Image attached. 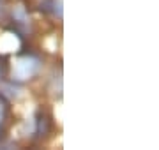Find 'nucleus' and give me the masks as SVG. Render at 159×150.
Returning <instances> with one entry per match:
<instances>
[{"label": "nucleus", "mask_w": 159, "mask_h": 150, "mask_svg": "<svg viewBox=\"0 0 159 150\" xmlns=\"http://www.w3.org/2000/svg\"><path fill=\"white\" fill-rule=\"evenodd\" d=\"M4 11H6V0H0V18H2Z\"/></svg>", "instance_id": "nucleus-2"}, {"label": "nucleus", "mask_w": 159, "mask_h": 150, "mask_svg": "<svg viewBox=\"0 0 159 150\" xmlns=\"http://www.w3.org/2000/svg\"><path fill=\"white\" fill-rule=\"evenodd\" d=\"M4 74H6V64H0V80Z\"/></svg>", "instance_id": "nucleus-3"}, {"label": "nucleus", "mask_w": 159, "mask_h": 150, "mask_svg": "<svg viewBox=\"0 0 159 150\" xmlns=\"http://www.w3.org/2000/svg\"><path fill=\"white\" fill-rule=\"evenodd\" d=\"M7 117H9V106H7L6 99L0 97V133L4 131V127L7 124Z\"/></svg>", "instance_id": "nucleus-1"}]
</instances>
